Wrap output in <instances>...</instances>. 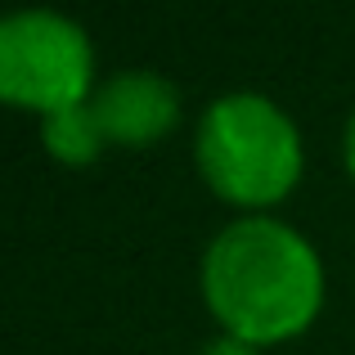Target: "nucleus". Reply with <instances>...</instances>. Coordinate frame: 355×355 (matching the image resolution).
Masks as SVG:
<instances>
[{
	"mask_svg": "<svg viewBox=\"0 0 355 355\" xmlns=\"http://www.w3.org/2000/svg\"><path fill=\"white\" fill-rule=\"evenodd\" d=\"M202 297L220 329L252 342L302 333L324 302V261L284 216H234L202 248Z\"/></svg>",
	"mask_w": 355,
	"mask_h": 355,
	"instance_id": "obj_1",
	"label": "nucleus"
},
{
	"mask_svg": "<svg viewBox=\"0 0 355 355\" xmlns=\"http://www.w3.org/2000/svg\"><path fill=\"white\" fill-rule=\"evenodd\" d=\"M193 157L216 193L248 207L284 198L302 175V130L261 90H225L198 113Z\"/></svg>",
	"mask_w": 355,
	"mask_h": 355,
	"instance_id": "obj_2",
	"label": "nucleus"
},
{
	"mask_svg": "<svg viewBox=\"0 0 355 355\" xmlns=\"http://www.w3.org/2000/svg\"><path fill=\"white\" fill-rule=\"evenodd\" d=\"M95 90V45L72 14L18 5L0 14V99L27 108H63Z\"/></svg>",
	"mask_w": 355,
	"mask_h": 355,
	"instance_id": "obj_3",
	"label": "nucleus"
},
{
	"mask_svg": "<svg viewBox=\"0 0 355 355\" xmlns=\"http://www.w3.org/2000/svg\"><path fill=\"white\" fill-rule=\"evenodd\" d=\"M104 135L117 144H148V139L166 135L180 117V90L171 77L153 68H117L90 90Z\"/></svg>",
	"mask_w": 355,
	"mask_h": 355,
	"instance_id": "obj_4",
	"label": "nucleus"
},
{
	"mask_svg": "<svg viewBox=\"0 0 355 355\" xmlns=\"http://www.w3.org/2000/svg\"><path fill=\"white\" fill-rule=\"evenodd\" d=\"M104 139H108L104 121H99L90 95L41 113V144L50 148L54 157H63V162H90V157L104 148Z\"/></svg>",
	"mask_w": 355,
	"mask_h": 355,
	"instance_id": "obj_5",
	"label": "nucleus"
},
{
	"mask_svg": "<svg viewBox=\"0 0 355 355\" xmlns=\"http://www.w3.org/2000/svg\"><path fill=\"white\" fill-rule=\"evenodd\" d=\"M198 355H257V347L243 342V338H234V333H216L211 342H202Z\"/></svg>",
	"mask_w": 355,
	"mask_h": 355,
	"instance_id": "obj_6",
	"label": "nucleus"
},
{
	"mask_svg": "<svg viewBox=\"0 0 355 355\" xmlns=\"http://www.w3.org/2000/svg\"><path fill=\"white\" fill-rule=\"evenodd\" d=\"M342 153H347V166H351V175H355V108H351V117H347V135H342Z\"/></svg>",
	"mask_w": 355,
	"mask_h": 355,
	"instance_id": "obj_7",
	"label": "nucleus"
}]
</instances>
